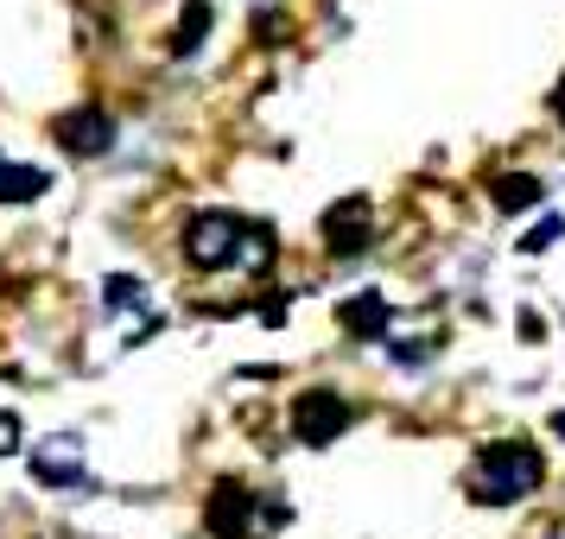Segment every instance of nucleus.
I'll return each instance as SVG.
<instances>
[{"label":"nucleus","mask_w":565,"mask_h":539,"mask_svg":"<svg viewBox=\"0 0 565 539\" xmlns=\"http://www.w3.org/2000/svg\"><path fill=\"white\" fill-rule=\"evenodd\" d=\"M546 476V463H540L534 444H521V438H502V444H483L477 463H470V495L489 502V508H502V502H527Z\"/></svg>","instance_id":"f257e3e1"},{"label":"nucleus","mask_w":565,"mask_h":539,"mask_svg":"<svg viewBox=\"0 0 565 539\" xmlns=\"http://www.w3.org/2000/svg\"><path fill=\"white\" fill-rule=\"evenodd\" d=\"M242 235H248V223H242L235 209H204V216H191V229H184V260H191L198 273L235 267V255H242Z\"/></svg>","instance_id":"f03ea898"},{"label":"nucleus","mask_w":565,"mask_h":539,"mask_svg":"<svg viewBox=\"0 0 565 539\" xmlns=\"http://www.w3.org/2000/svg\"><path fill=\"white\" fill-rule=\"evenodd\" d=\"M350 419H356V407L343 394H331V387H311V394L292 400V432H299V444H331V438L350 432Z\"/></svg>","instance_id":"7ed1b4c3"},{"label":"nucleus","mask_w":565,"mask_h":539,"mask_svg":"<svg viewBox=\"0 0 565 539\" xmlns=\"http://www.w3.org/2000/svg\"><path fill=\"white\" fill-rule=\"evenodd\" d=\"M255 514H260V495L242 483H216L204 502V533L210 539H248L255 533Z\"/></svg>","instance_id":"20e7f679"},{"label":"nucleus","mask_w":565,"mask_h":539,"mask_svg":"<svg viewBox=\"0 0 565 539\" xmlns=\"http://www.w3.org/2000/svg\"><path fill=\"white\" fill-rule=\"evenodd\" d=\"M52 140H64V153H83V159H96L115 147V121H108L103 108H64L52 121Z\"/></svg>","instance_id":"39448f33"},{"label":"nucleus","mask_w":565,"mask_h":539,"mask_svg":"<svg viewBox=\"0 0 565 539\" xmlns=\"http://www.w3.org/2000/svg\"><path fill=\"white\" fill-rule=\"evenodd\" d=\"M324 248H331L337 260L369 248V197H343V204L324 209Z\"/></svg>","instance_id":"423d86ee"},{"label":"nucleus","mask_w":565,"mask_h":539,"mask_svg":"<svg viewBox=\"0 0 565 539\" xmlns=\"http://www.w3.org/2000/svg\"><path fill=\"white\" fill-rule=\"evenodd\" d=\"M387 317H394V311H387L382 292H350V299L337 305V324L356 336V343H382V336H387Z\"/></svg>","instance_id":"0eeeda50"},{"label":"nucleus","mask_w":565,"mask_h":539,"mask_svg":"<svg viewBox=\"0 0 565 539\" xmlns=\"http://www.w3.org/2000/svg\"><path fill=\"white\" fill-rule=\"evenodd\" d=\"M32 476L39 483H83V463H77V444L71 438H52L32 451Z\"/></svg>","instance_id":"6e6552de"},{"label":"nucleus","mask_w":565,"mask_h":539,"mask_svg":"<svg viewBox=\"0 0 565 539\" xmlns=\"http://www.w3.org/2000/svg\"><path fill=\"white\" fill-rule=\"evenodd\" d=\"M39 191H52V172H39V165H0V204H32Z\"/></svg>","instance_id":"1a4fd4ad"},{"label":"nucleus","mask_w":565,"mask_h":539,"mask_svg":"<svg viewBox=\"0 0 565 539\" xmlns=\"http://www.w3.org/2000/svg\"><path fill=\"white\" fill-rule=\"evenodd\" d=\"M489 197H495V209H502V216H521V209L540 204V179H527V172H509V179L489 184Z\"/></svg>","instance_id":"9d476101"},{"label":"nucleus","mask_w":565,"mask_h":539,"mask_svg":"<svg viewBox=\"0 0 565 539\" xmlns=\"http://www.w3.org/2000/svg\"><path fill=\"white\" fill-rule=\"evenodd\" d=\"M274 255H280V241H274V229H267V223H248V235H242V267H248V273H267V267H274Z\"/></svg>","instance_id":"9b49d317"},{"label":"nucleus","mask_w":565,"mask_h":539,"mask_svg":"<svg viewBox=\"0 0 565 539\" xmlns=\"http://www.w3.org/2000/svg\"><path fill=\"white\" fill-rule=\"evenodd\" d=\"M204 32H210V7L204 0H184V13H179V39H172V52L191 57L198 45H204Z\"/></svg>","instance_id":"f8f14e48"},{"label":"nucleus","mask_w":565,"mask_h":539,"mask_svg":"<svg viewBox=\"0 0 565 539\" xmlns=\"http://www.w3.org/2000/svg\"><path fill=\"white\" fill-rule=\"evenodd\" d=\"M553 241H565V216H546V223H534V235H527L521 248H527V255H546Z\"/></svg>","instance_id":"ddd939ff"},{"label":"nucleus","mask_w":565,"mask_h":539,"mask_svg":"<svg viewBox=\"0 0 565 539\" xmlns=\"http://www.w3.org/2000/svg\"><path fill=\"white\" fill-rule=\"evenodd\" d=\"M20 451V412H0V457Z\"/></svg>","instance_id":"4468645a"},{"label":"nucleus","mask_w":565,"mask_h":539,"mask_svg":"<svg viewBox=\"0 0 565 539\" xmlns=\"http://www.w3.org/2000/svg\"><path fill=\"white\" fill-rule=\"evenodd\" d=\"M140 292H134V280H108V305H134Z\"/></svg>","instance_id":"2eb2a0df"},{"label":"nucleus","mask_w":565,"mask_h":539,"mask_svg":"<svg viewBox=\"0 0 565 539\" xmlns=\"http://www.w3.org/2000/svg\"><path fill=\"white\" fill-rule=\"evenodd\" d=\"M553 115H559V128H565V77H559V89H553Z\"/></svg>","instance_id":"dca6fc26"},{"label":"nucleus","mask_w":565,"mask_h":539,"mask_svg":"<svg viewBox=\"0 0 565 539\" xmlns=\"http://www.w3.org/2000/svg\"><path fill=\"white\" fill-rule=\"evenodd\" d=\"M553 425H559V432H565V412H559V419H553Z\"/></svg>","instance_id":"f3484780"}]
</instances>
